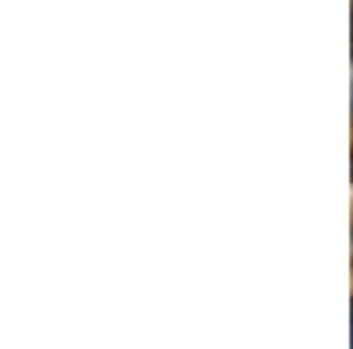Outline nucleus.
<instances>
[{"label": "nucleus", "instance_id": "1", "mask_svg": "<svg viewBox=\"0 0 353 349\" xmlns=\"http://www.w3.org/2000/svg\"><path fill=\"white\" fill-rule=\"evenodd\" d=\"M350 346H353V307H350Z\"/></svg>", "mask_w": 353, "mask_h": 349}]
</instances>
